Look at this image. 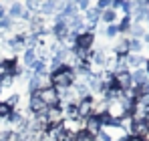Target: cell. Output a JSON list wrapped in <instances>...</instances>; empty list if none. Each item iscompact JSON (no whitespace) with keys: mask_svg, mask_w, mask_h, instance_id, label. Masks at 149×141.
Here are the masks:
<instances>
[{"mask_svg":"<svg viewBox=\"0 0 149 141\" xmlns=\"http://www.w3.org/2000/svg\"><path fill=\"white\" fill-rule=\"evenodd\" d=\"M50 83H52L54 89H71L77 83V75H74L73 69L63 67V69H58L56 73L50 75Z\"/></svg>","mask_w":149,"mask_h":141,"instance_id":"6da1fadb","label":"cell"},{"mask_svg":"<svg viewBox=\"0 0 149 141\" xmlns=\"http://www.w3.org/2000/svg\"><path fill=\"white\" fill-rule=\"evenodd\" d=\"M101 131H103V127H101V121L97 115H91V117H87L83 121V133L85 135H89V137H97Z\"/></svg>","mask_w":149,"mask_h":141,"instance_id":"7a4b0ae2","label":"cell"},{"mask_svg":"<svg viewBox=\"0 0 149 141\" xmlns=\"http://www.w3.org/2000/svg\"><path fill=\"white\" fill-rule=\"evenodd\" d=\"M36 95L42 103H45V107L49 109V107H58V93H56V89L54 87H50V89H42V91H36Z\"/></svg>","mask_w":149,"mask_h":141,"instance_id":"3957f363","label":"cell"},{"mask_svg":"<svg viewBox=\"0 0 149 141\" xmlns=\"http://www.w3.org/2000/svg\"><path fill=\"white\" fill-rule=\"evenodd\" d=\"M45 119H47V123H49V129L63 125V123H65L63 109H61V107H49V109L45 111Z\"/></svg>","mask_w":149,"mask_h":141,"instance_id":"277c9868","label":"cell"},{"mask_svg":"<svg viewBox=\"0 0 149 141\" xmlns=\"http://www.w3.org/2000/svg\"><path fill=\"white\" fill-rule=\"evenodd\" d=\"M93 45H95V32H83L74 40V48L77 50H85V52L93 50Z\"/></svg>","mask_w":149,"mask_h":141,"instance_id":"5b68a950","label":"cell"},{"mask_svg":"<svg viewBox=\"0 0 149 141\" xmlns=\"http://www.w3.org/2000/svg\"><path fill=\"white\" fill-rule=\"evenodd\" d=\"M77 113H79V121H85L87 117L93 115V97L83 99L77 103Z\"/></svg>","mask_w":149,"mask_h":141,"instance_id":"8992f818","label":"cell"},{"mask_svg":"<svg viewBox=\"0 0 149 141\" xmlns=\"http://www.w3.org/2000/svg\"><path fill=\"white\" fill-rule=\"evenodd\" d=\"M113 77H115V87H117L119 91H129V89H133V85H131V70L117 73V75H113Z\"/></svg>","mask_w":149,"mask_h":141,"instance_id":"52a82bcc","label":"cell"},{"mask_svg":"<svg viewBox=\"0 0 149 141\" xmlns=\"http://www.w3.org/2000/svg\"><path fill=\"white\" fill-rule=\"evenodd\" d=\"M125 63H127V69H129V70H131V69H133V70L145 69V65H147V61H145L141 54H131V52L125 57Z\"/></svg>","mask_w":149,"mask_h":141,"instance_id":"ba28073f","label":"cell"},{"mask_svg":"<svg viewBox=\"0 0 149 141\" xmlns=\"http://www.w3.org/2000/svg\"><path fill=\"white\" fill-rule=\"evenodd\" d=\"M45 111H47L45 103L36 95H32L30 101H28V113H32V117H38V115H45Z\"/></svg>","mask_w":149,"mask_h":141,"instance_id":"9c48e42d","label":"cell"},{"mask_svg":"<svg viewBox=\"0 0 149 141\" xmlns=\"http://www.w3.org/2000/svg\"><path fill=\"white\" fill-rule=\"evenodd\" d=\"M149 79L147 70L145 69H139V70H131V85H133V89H137V87H141L145 81Z\"/></svg>","mask_w":149,"mask_h":141,"instance_id":"30bf717a","label":"cell"},{"mask_svg":"<svg viewBox=\"0 0 149 141\" xmlns=\"http://www.w3.org/2000/svg\"><path fill=\"white\" fill-rule=\"evenodd\" d=\"M22 14H24V8H22V4H18V2H14V4H10V8H8V18L10 20H20L22 18Z\"/></svg>","mask_w":149,"mask_h":141,"instance_id":"8fae6325","label":"cell"},{"mask_svg":"<svg viewBox=\"0 0 149 141\" xmlns=\"http://www.w3.org/2000/svg\"><path fill=\"white\" fill-rule=\"evenodd\" d=\"M113 50H115L113 54L119 57V59H121V57H127V54H129V38H121V40L115 45Z\"/></svg>","mask_w":149,"mask_h":141,"instance_id":"7c38bea8","label":"cell"},{"mask_svg":"<svg viewBox=\"0 0 149 141\" xmlns=\"http://www.w3.org/2000/svg\"><path fill=\"white\" fill-rule=\"evenodd\" d=\"M129 32H131V38H139V40H141V38L145 36V32H147V30L143 28V24L133 22V24H131V28H129Z\"/></svg>","mask_w":149,"mask_h":141,"instance_id":"4fadbf2b","label":"cell"},{"mask_svg":"<svg viewBox=\"0 0 149 141\" xmlns=\"http://www.w3.org/2000/svg\"><path fill=\"white\" fill-rule=\"evenodd\" d=\"M85 22H89V24H97V20L101 18V12L97 10V8H89L87 12H85Z\"/></svg>","mask_w":149,"mask_h":141,"instance_id":"5bb4252c","label":"cell"},{"mask_svg":"<svg viewBox=\"0 0 149 141\" xmlns=\"http://www.w3.org/2000/svg\"><path fill=\"white\" fill-rule=\"evenodd\" d=\"M143 50V40L139 38H129V52L131 54H139Z\"/></svg>","mask_w":149,"mask_h":141,"instance_id":"9a60e30c","label":"cell"},{"mask_svg":"<svg viewBox=\"0 0 149 141\" xmlns=\"http://www.w3.org/2000/svg\"><path fill=\"white\" fill-rule=\"evenodd\" d=\"M101 20L107 24H113L115 20H117V12L115 10H111V8H107V10H103L101 12Z\"/></svg>","mask_w":149,"mask_h":141,"instance_id":"2e32d148","label":"cell"},{"mask_svg":"<svg viewBox=\"0 0 149 141\" xmlns=\"http://www.w3.org/2000/svg\"><path fill=\"white\" fill-rule=\"evenodd\" d=\"M34 61H36V50H34L32 47H30V48H26V50H24V65L28 67V69H30Z\"/></svg>","mask_w":149,"mask_h":141,"instance_id":"e0dca14e","label":"cell"},{"mask_svg":"<svg viewBox=\"0 0 149 141\" xmlns=\"http://www.w3.org/2000/svg\"><path fill=\"white\" fill-rule=\"evenodd\" d=\"M38 10H40L42 14H52V12L56 10V2H42Z\"/></svg>","mask_w":149,"mask_h":141,"instance_id":"ac0fdd59","label":"cell"},{"mask_svg":"<svg viewBox=\"0 0 149 141\" xmlns=\"http://www.w3.org/2000/svg\"><path fill=\"white\" fill-rule=\"evenodd\" d=\"M8 121H10L12 125H20V123L24 121V117H22V113H20V111H16V109H14V111L10 113V117H8Z\"/></svg>","mask_w":149,"mask_h":141,"instance_id":"d6986e66","label":"cell"},{"mask_svg":"<svg viewBox=\"0 0 149 141\" xmlns=\"http://www.w3.org/2000/svg\"><path fill=\"white\" fill-rule=\"evenodd\" d=\"M12 111H14V109H10V107H8V105H6L4 101L0 103V119H8Z\"/></svg>","mask_w":149,"mask_h":141,"instance_id":"ffe728a7","label":"cell"},{"mask_svg":"<svg viewBox=\"0 0 149 141\" xmlns=\"http://www.w3.org/2000/svg\"><path fill=\"white\" fill-rule=\"evenodd\" d=\"M105 34H107V38H115V36L119 34L117 24H109V26H107V30H105Z\"/></svg>","mask_w":149,"mask_h":141,"instance_id":"44dd1931","label":"cell"},{"mask_svg":"<svg viewBox=\"0 0 149 141\" xmlns=\"http://www.w3.org/2000/svg\"><path fill=\"white\" fill-rule=\"evenodd\" d=\"M18 101H20V95L14 93V95H10V99H8V101H4V103H6V105H8L10 109H14V105H16Z\"/></svg>","mask_w":149,"mask_h":141,"instance_id":"7402d4cb","label":"cell"},{"mask_svg":"<svg viewBox=\"0 0 149 141\" xmlns=\"http://www.w3.org/2000/svg\"><path fill=\"white\" fill-rule=\"evenodd\" d=\"M77 10H85V12H87V10H89V2H87V0H79V2H77Z\"/></svg>","mask_w":149,"mask_h":141,"instance_id":"603a6c76","label":"cell"},{"mask_svg":"<svg viewBox=\"0 0 149 141\" xmlns=\"http://www.w3.org/2000/svg\"><path fill=\"white\" fill-rule=\"evenodd\" d=\"M123 141H141V139H139V137H131V135H127Z\"/></svg>","mask_w":149,"mask_h":141,"instance_id":"cb8c5ba5","label":"cell"},{"mask_svg":"<svg viewBox=\"0 0 149 141\" xmlns=\"http://www.w3.org/2000/svg\"><path fill=\"white\" fill-rule=\"evenodd\" d=\"M145 70H147V75H149V61H147V65H145Z\"/></svg>","mask_w":149,"mask_h":141,"instance_id":"d4e9b609","label":"cell"},{"mask_svg":"<svg viewBox=\"0 0 149 141\" xmlns=\"http://www.w3.org/2000/svg\"><path fill=\"white\" fill-rule=\"evenodd\" d=\"M145 20H147V24H149V16H147V18H145Z\"/></svg>","mask_w":149,"mask_h":141,"instance_id":"484cf974","label":"cell"}]
</instances>
